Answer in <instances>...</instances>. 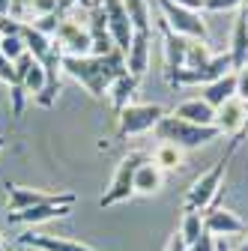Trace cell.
<instances>
[{"instance_id": "6da1fadb", "label": "cell", "mask_w": 248, "mask_h": 251, "mask_svg": "<svg viewBox=\"0 0 248 251\" xmlns=\"http://www.w3.org/2000/svg\"><path fill=\"white\" fill-rule=\"evenodd\" d=\"M63 72L69 78H75L93 99H105L111 84L126 75V54L114 51L108 57H96V54H84V57H66L63 54Z\"/></svg>"}, {"instance_id": "7a4b0ae2", "label": "cell", "mask_w": 248, "mask_h": 251, "mask_svg": "<svg viewBox=\"0 0 248 251\" xmlns=\"http://www.w3.org/2000/svg\"><path fill=\"white\" fill-rule=\"evenodd\" d=\"M236 144H239V138H233V141H230V150H227L209 171H203V174L189 185V192H185V203H182L189 212H206V209L215 206V201H219L222 188H224V174H227V165H230V155H233Z\"/></svg>"}, {"instance_id": "3957f363", "label": "cell", "mask_w": 248, "mask_h": 251, "mask_svg": "<svg viewBox=\"0 0 248 251\" xmlns=\"http://www.w3.org/2000/svg\"><path fill=\"white\" fill-rule=\"evenodd\" d=\"M156 141L159 144H174L179 147L182 152L185 150H198L215 138H222V129L219 126H198V123H189V120H179L174 114H165L159 123H156Z\"/></svg>"}, {"instance_id": "277c9868", "label": "cell", "mask_w": 248, "mask_h": 251, "mask_svg": "<svg viewBox=\"0 0 248 251\" xmlns=\"http://www.w3.org/2000/svg\"><path fill=\"white\" fill-rule=\"evenodd\" d=\"M147 159H149L147 152H126V155L117 162L114 176H111V182H108V188H105V195L99 198V206H102V209H111V206H117V203H126V201L135 195V174H138V168H141Z\"/></svg>"}, {"instance_id": "5b68a950", "label": "cell", "mask_w": 248, "mask_h": 251, "mask_svg": "<svg viewBox=\"0 0 248 251\" xmlns=\"http://www.w3.org/2000/svg\"><path fill=\"white\" fill-rule=\"evenodd\" d=\"M168 111L162 105H152V102H132L126 105L120 114H117V141H126V138H135V135H144L149 129H156V123L165 117Z\"/></svg>"}, {"instance_id": "8992f818", "label": "cell", "mask_w": 248, "mask_h": 251, "mask_svg": "<svg viewBox=\"0 0 248 251\" xmlns=\"http://www.w3.org/2000/svg\"><path fill=\"white\" fill-rule=\"evenodd\" d=\"M159 9H162V21L174 33H179L185 39H203L206 42V21L198 9L176 6L174 0H159Z\"/></svg>"}, {"instance_id": "52a82bcc", "label": "cell", "mask_w": 248, "mask_h": 251, "mask_svg": "<svg viewBox=\"0 0 248 251\" xmlns=\"http://www.w3.org/2000/svg\"><path fill=\"white\" fill-rule=\"evenodd\" d=\"M227 72H236V69H233L230 54L224 51V54H215L212 63H209V66H203V69H179L168 84H171V87H198V84L206 87V84L219 81V78L227 75Z\"/></svg>"}, {"instance_id": "ba28073f", "label": "cell", "mask_w": 248, "mask_h": 251, "mask_svg": "<svg viewBox=\"0 0 248 251\" xmlns=\"http://www.w3.org/2000/svg\"><path fill=\"white\" fill-rule=\"evenodd\" d=\"M54 42L63 48L66 57H84V54L93 51L87 24H81V21H75V18H69V15H63V21H60L57 33H54Z\"/></svg>"}, {"instance_id": "9c48e42d", "label": "cell", "mask_w": 248, "mask_h": 251, "mask_svg": "<svg viewBox=\"0 0 248 251\" xmlns=\"http://www.w3.org/2000/svg\"><path fill=\"white\" fill-rule=\"evenodd\" d=\"M69 195H72V192H42V188H27V185L6 182V206H9V212L33 209V206L54 203V201H66Z\"/></svg>"}, {"instance_id": "30bf717a", "label": "cell", "mask_w": 248, "mask_h": 251, "mask_svg": "<svg viewBox=\"0 0 248 251\" xmlns=\"http://www.w3.org/2000/svg\"><path fill=\"white\" fill-rule=\"evenodd\" d=\"M102 9H105L108 30H111V36H114L117 51L126 54L129 45H132V36H135V27H132V21H129L126 3H123V0H102Z\"/></svg>"}, {"instance_id": "8fae6325", "label": "cell", "mask_w": 248, "mask_h": 251, "mask_svg": "<svg viewBox=\"0 0 248 251\" xmlns=\"http://www.w3.org/2000/svg\"><path fill=\"white\" fill-rule=\"evenodd\" d=\"M78 203L75 195H69L66 201H54V203H42L33 209H21V212H9L12 225H39V222H51V218H63L72 212V206Z\"/></svg>"}, {"instance_id": "7c38bea8", "label": "cell", "mask_w": 248, "mask_h": 251, "mask_svg": "<svg viewBox=\"0 0 248 251\" xmlns=\"http://www.w3.org/2000/svg\"><path fill=\"white\" fill-rule=\"evenodd\" d=\"M15 245L21 248H36V251H96L93 245H84V242H75V239H66V236H51V233H21L15 239Z\"/></svg>"}, {"instance_id": "4fadbf2b", "label": "cell", "mask_w": 248, "mask_h": 251, "mask_svg": "<svg viewBox=\"0 0 248 251\" xmlns=\"http://www.w3.org/2000/svg\"><path fill=\"white\" fill-rule=\"evenodd\" d=\"M159 30H162V39H165V78L171 81L179 69H185V48H189V39L174 33L165 21H159Z\"/></svg>"}, {"instance_id": "5bb4252c", "label": "cell", "mask_w": 248, "mask_h": 251, "mask_svg": "<svg viewBox=\"0 0 248 251\" xmlns=\"http://www.w3.org/2000/svg\"><path fill=\"white\" fill-rule=\"evenodd\" d=\"M203 227L206 233H212L215 239H222V236H236V233H245V222L230 212V209H222V206H212L203 212Z\"/></svg>"}, {"instance_id": "9a60e30c", "label": "cell", "mask_w": 248, "mask_h": 251, "mask_svg": "<svg viewBox=\"0 0 248 251\" xmlns=\"http://www.w3.org/2000/svg\"><path fill=\"white\" fill-rule=\"evenodd\" d=\"M215 126L222 129V135L239 138V132L248 129V102H242L239 96L224 102L219 111H215Z\"/></svg>"}, {"instance_id": "2e32d148", "label": "cell", "mask_w": 248, "mask_h": 251, "mask_svg": "<svg viewBox=\"0 0 248 251\" xmlns=\"http://www.w3.org/2000/svg\"><path fill=\"white\" fill-rule=\"evenodd\" d=\"M87 30H90V42H93V51H90V54L108 57V54L117 51L114 36H111V30H108V18H105V9H102V6H93V9H90Z\"/></svg>"}, {"instance_id": "e0dca14e", "label": "cell", "mask_w": 248, "mask_h": 251, "mask_svg": "<svg viewBox=\"0 0 248 251\" xmlns=\"http://www.w3.org/2000/svg\"><path fill=\"white\" fill-rule=\"evenodd\" d=\"M15 81L24 87V93L27 96H39V93L45 90V66L36 60V57H30V54H24L18 63H15Z\"/></svg>"}, {"instance_id": "ac0fdd59", "label": "cell", "mask_w": 248, "mask_h": 251, "mask_svg": "<svg viewBox=\"0 0 248 251\" xmlns=\"http://www.w3.org/2000/svg\"><path fill=\"white\" fill-rule=\"evenodd\" d=\"M147 69H149V30H135L132 45L126 51V72L141 81Z\"/></svg>"}, {"instance_id": "d6986e66", "label": "cell", "mask_w": 248, "mask_h": 251, "mask_svg": "<svg viewBox=\"0 0 248 251\" xmlns=\"http://www.w3.org/2000/svg\"><path fill=\"white\" fill-rule=\"evenodd\" d=\"M174 117H179V120H189V123H198V126H215V108L203 99V96H198V99H185V102H179L174 111H171Z\"/></svg>"}, {"instance_id": "ffe728a7", "label": "cell", "mask_w": 248, "mask_h": 251, "mask_svg": "<svg viewBox=\"0 0 248 251\" xmlns=\"http://www.w3.org/2000/svg\"><path fill=\"white\" fill-rule=\"evenodd\" d=\"M162 185H165V171L152 159H147L135 174V195H156L162 192Z\"/></svg>"}, {"instance_id": "44dd1931", "label": "cell", "mask_w": 248, "mask_h": 251, "mask_svg": "<svg viewBox=\"0 0 248 251\" xmlns=\"http://www.w3.org/2000/svg\"><path fill=\"white\" fill-rule=\"evenodd\" d=\"M203 99H206L215 111H219L224 102L236 99V72H227V75H222L219 81L206 84V87H203Z\"/></svg>"}, {"instance_id": "7402d4cb", "label": "cell", "mask_w": 248, "mask_h": 251, "mask_svg": "<svg viewBox=\"0 0 248 251\" xmlns=\"http://www.w3.org/2000/svg\"><path fill=\"white\" fill-rule=\"evenodd\" d=\"M227 54H230V60H233V69H242L245 63H248V21L242 18V12H239V18L233 21Z\"/></svg>"}, {"instance_id": "603a6c76", "label": "cell", "mask_w": 248, "mask_h": 251, "mask_svg": "<svg viewBox=\"0 0 248 251\" xmlns=\"http://www.w3.org/2000/svg\"><path fill=\"white\" fill-rule=\"evenodd\" d=\"M135 90H138V78L135 75H120L114 84H111V90H108V99H111V108L120 114L126 105H132V96H135Z\"/></svg>"}, {"instance_id": "cb8c5ba5", "label": "cell", "mask_w": 248, "mask_h": 251, "mask_svg": "<svg viewBox=\"0 0 248 251\" xmlns=\"http://www.w3.org/2000/svg\"><path fill=\"white\" fill-rule=\"evenodd\" d=\"M21 39H24V45H27V54L30 57H36L39 63L51 54V48H54V39L51 36H45V33H39L36 27H30V24H24L21 27Z\"/></svg>"}, {"instance_id": "d4e9b609", "label": "cell", "mask_w": 248, "mask_h": 251, "mask_svg": "<svg viewBox=\"0 0 248 251\" xmlns=\"http://www.w3.org/2000/svg\"><path fill=\"white\" fill-rule=\"evenodd\" d=\"M176 233L182 236L185 245H195V242L206 233V227H203V212H189V209H185V215H182Z\"/></svg>"}, {"instance_id": "484cf974", "label": "cell", "mask_w": 248, "mask_h": 251, "mask_svg": "<svg viewBox=\"0 0 248 251\" xmlns=\"http://www.w3.org/2000/svg\"><path fill=\"white\" fill-rule=\"evenodd\" d=\"M212 51L203 39H189V48H185V69H203L212 63Z\"/></svg>"}, {"instance_id": "4316f807", "label": "cell", "mask_w": 248, "mask_h": 251, "mask_svg": "<svg viewBox=\"0 0 248 251\" xmlns=\"http://www.w3.org/2000/svg\"><path fill=\"white\" fill-rule=\"evenodd\" d=\"M149 159L156 162L162 171H176V168L182 165V150H179V147H174V144H159L156 150H152Z\"/></svg>"}, {"instance_id": "83f0119b", "label": "cell", "mask_w": 248, "mask_h": 251, "mask_svg": "<svg viewBox=\"0 0 248 251\" xmlns=\"http://www.w3.org/2000/svg\"><path fill=\"white\" fill-rule=\"evenodd\" d=\"M126 3V12H129V21L135 30H149V3L147 0H123Z\"/></svg>"}, {"instance_id": "f1b7e54d", "label": "cell", "mask_w": 248, "mask_h": 251, "mask_svg": "<svg viewBox=\"0 0 248 251\" xmlns=\"http://www.w3.org/2000/svg\"><path fill=\"white\" fill-rule=\"evenodd\" d=\"M0 54H3L6 60H12V63H18L27 54V45H24L21 36H3L0 39Z\"/></svg>"}, {"instance_id": "f546056e", "label": "cell", "mask_w": 248, "mask_h": 251, "mask_svg": "<svg viewBox=\"0 0 248 251\" xmlns=\"http://www.w3.org/2000/svg\"><path fill=\"white\" fill-rule=\"evenodd\" d=\"M242 3H245V0H206L203 9L206 12H227V9H236Z\"/></svg>"}, {"instance_id": "4dcf8cb0", "label": "cell", "mask_w": 248, "mask_h": 251, "mask_svg": "<svg viewBox=\"0 0 248 251\" xmlns=\"http://www.w3.org/2000/svg\"><path fill=\"white\" fill-rule=\"evenodd\" d=\"M236 96L242 102H248V63L242 69H236Z\"/></svg>"}, {"instance_id": "1f68e13d", "label": "cell", "mask_w": 248, "mask_h": 251, "mask_svg": "<svg viewBox=\"0 0 248 251\" xmlns=\"http://www.w3.org/2000/svg\"><path fill=\"white\" fill-rule=\"evenodd\" d=\"M0 81H3V84H15V63L12 60H6L3 54H0Z\"/></svg>"}, {"instance_id": "d6a6232c", "label": "cell", "mask_w": 248, "mask_h": 251, "mask_svg": "<svg viewBox=\"0 0 248 251\" xmlns=\"http://www.w3.org/2000/svg\"><path fill=\"white\" fill-rule=\"evenodd\" d=\"M215 242H219V239H215L212 233H203L195 245H189V251H215Z\"/></svg>"}, {"instance_id": "836d02e7", "label": "cell", "mask_w": 248, "mask_h": 251, "mask_svg": "<svg viewBox=\"0 0 248 251\" xmlns=\"http://www.w3.org/2000/svg\"><path fill=\"white\" fill-rule=\"evenodd\" d=\"M165 251H189V245L182 242V236L179 233H174L171 239H168V245H165Z\"/></svg>"}, {"instance_id": "e575fe53", "label": "cell", "mask_w": 248, "mask_h": 251, "mask_svg": "<svg viewBox=\"0 0 248 251\" xmlns=\"http://www.w3.org/2000/svg\"><path fill=\"white\" fill-rule=\"evenodd\" d=\"M174 3H176V6H185V9H198V12L203 9L200 0H174Z\"/></svg>"}, {"instance_id": "d590c367", "label": "cell", "mask_w": 248, "mask_h": 251, "mask_svg": "<svg viewBox=\"0 0 248 251\" xmlns=\"http://www.w3.org/2000/svg\"><path fill=\"white\" fill-rule=\"evenodd\" d=\"M3 15H12V0H0V18Z\"/></svg>"}, {"instance_id": "8d00e7d4", "label": "cell", "mask_w": 248, "mask_h": 251, "mask_svg": "<svg viewBox=\"0 0 248 251\" xmlns=\"http://www.w3.org/2000/svg\"><path fill=\"white\" fill-rule=\"evenodd\" d=\"M215 251H230V245L224 239H219V242H215Z\"/></svg>"}, {"instance_id": "74e56055", "label": "cell", "mask_w": 248, "mask_h": 251, "mask_svg": "<svg viewBox=\"0 0 248 251\" xmlns=\"http://www.w3.org/2000/svg\"><path fill=\"white\" fill-rule=\"evenodd\" d=\"M236 251H248V236H245V239L239 242V248H236Z\"/></svg>"}, {"instance_id": "f35d334b", "label": "cell", "mask_w": 248, "mask_h": 251, "mask_svg": "<svg viewBox=\"0 0 248 251\" xmlns=\"http://www.w3.org/2000/svg\"><path fill=\"white\" fill-rule=\"evenodd\" d=\"M242 18L248 21V0H245V3H242Z\"/></svg>"}, {"instance_id": "ab89813d", "label": "cell", "mask_w": 248, "mask_h": 251, "mask_svg": "<svg viewBox=\"0 0 248 251\" xmlns=\"http://www.w3.org/2000/svg\"><path fill=\"white\" fill-rule=\"evenodd\" d=\"M0 251H9V248H6V242H3V236H0Z\"/></svg>"}, {"instance_id": "60d3db41", "label": "cell", "mask_w": 248, "mask_h": 251, "mask_svg": "<svg viewBox=\"0 0 248 251\" xmlns=\"http://www.w3.org/2000/svg\"><path fill=\"white\" fill-rule=\"evenodd\" d=\"M90 6H102V0H90Z\"/></svg>"}, {"instance_id": "b9f144b4", "label": "cell", "mask_w": 248, "mask_h": 251, "mask_svg": "<svg viewBox=\"0 0 248 251\" xmlns=\"http://www.w3.org/2000/svg\"><path fill=\"white\" fill-rule=\"evenodd\" d=\"M3 147H6V138H3V135H0V150H3Z\"/></svg>"}, {"instance_id": "7bdbcfd3", "label": "cell", "mask_w": 248, "mask_h": 251, "mask_svg": "<svg viewBox=\"0 0 248 251\" xmlns=\"http://www.w3.org/2000/svg\"><path fill=\"white\" fill-rule=\"evenodd\" d=\"M200 3H206V0H200Z\"/></svg>"}, {"instance_id": "ee69618b", "label": "cell", "mask_w": 248, "mask_h": 251, "mask_svg": "<svg viewBox=\"0 0 248 251\" xmlns=\"http://www.w3.org/2000/svg\"><path fill=\"white\" fill-rule=\"evenodd\" d=\"M0 39H3V36H0Z\"/></svg>"}]
</instances>
